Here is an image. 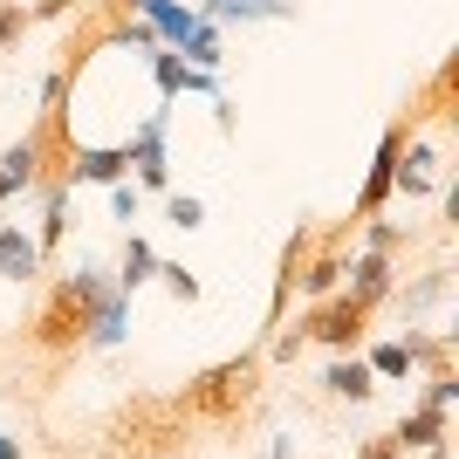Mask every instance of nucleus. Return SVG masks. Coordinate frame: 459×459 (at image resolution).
Returning <instances> with one entry per match:
<instances>
[{"label":"nucleus","instance_id":"nucleus-1","mask_svg":"<svg viewBox=\"0 0 459 459\" xmlns=\"http://www.w3.org/2000/svg\"><path fill=\"white\" fill-rule=\"evenodd\" d=\"M96 302H103V288H96L90 274L62 281V288H56V302L41 308V323H35V343H41V350H76L82 336H90Z\"/></svg>","mask_w":459,"mask_h":459},{"label":"nucleus","instance_id":"nucleus-2","mask_svg":"<svg viewBox=\"0 0 459 459\" xmlns=\"http://www.w3.org/2000/svg\"><path fill=\"white\" fill-rule=\"evenodd\" d=\"M254 377H261V364H254V357H233V364L206 370V377L192 384L186 398H178V411H199V419H227L233 404H247V398H254Z\"/></svg>","mask_w":459,"mask_h":459},{"label":"nucleus","instance_id":"nucleus-3","mask_svg":"<svg viewBox=\"0 0 459 459\" xmlns=\"http://www.w3.org/2000/svg\"><path fill=\"white\" fill-rule=\"evenodd\" d=\"M364 308H370V302H357V295H350V302L316 308V316H308V336H323V343H357V329H364Z\"/></svg>","mask_w":459,"mask_h":459},{"label":"nucleus","instance_id":"nucleus-4","mask_svg":"<svg viewBox=\"0 0 459 459\" xmlns=\"http://www.w3.org/2000/svg\"><path fill=\"white\" fill-rule=\"evenodd\" d=\"M0 274H14V281H35V274H41V247H35V240H21L14 227L0 233Z\"/></svg>","mask_w":459,"mask_h":459},{"label":"nucleus","instance_id":"nucleus-5","mask_svg":"<svg viewBox=\"0 0 459 459\" xmlns=\"http://www.w3.org/2000/svg\"><path fill=\"white\" fill-rule=\"evenodd\" d=\"M391 439H398V446H425V453H432V446L446 439V411H439V404H425L419 419H404L398 432H391Z\"/></svg>","mask_w":459,"mask_h":459},{"label":"nucleus","instance_id":"nucleus-6","mask_svg":"<svg viewBox=\"0 0 459 459\" xmlns=\"http://www.w3.org/2000/svg\"><path fill=\"white\" fill-rule=\"evenodd\" d=\"M329 391H336V398H370V364H357V357H350V364H329Z\"/></svg>","mask_w":459,"mask_h":459},{"label":"nucleus","instance_id":"nucleus-7","mask_svg":"<svg viewBox=\"0 0 459 459\" xmlns=\"http://www.w3.org/2000/svg\"><path fill=\"white\" fill-rule=\"evenodd\" d=\"M391 165H398V131L384 137V152H377V172H370V186H364V212L384 206V192H391Z\"/></svg>","mask_w":459,"mask_h":459},{"label":"nucleus","instance_id":"nucleus-8","mask_svg":"<svg viewBox=\"0 0 459 459\" xmlns=\"http://www.w3.org/2000/svg\"><path fill=\"white\" fill-rule=\"evenodd\" d=\"M411 357H419V343H384L377 357H370V364H377L384 377H404V370H411Z\"/></svg>","mask_w":459,"mask_h":459},{"label":"nucleus","instance_id":"nucleus-9","mask_svg":"<svg viewBox=\"0 0 459 459\" xmlns=\"http://www.w3.org/2000/svg\"><path fill=\"white\" fill-rule=\"evenodd\" d=\"M384 281H391V268H384L377 254H370L364 268H357V302H377V295H384Z\"/></svg>","mask_w":459,"mask_h":459},{"label":"nucleus","instance_id":"nucleus-10","mask_svg":"<svg viewBox=\"0 0 459 459\" xmlns=\"http://www.w3.org/2000/svg\"><path fill=\"white\" fill-rule=\"evenodd\" d=\"M35 178V144H21L14 158H7V172H0V192H14V186H28Z\"/></svg>","mask_w":459,"mask_h":459},{"label":"nucleus","instance_id":"nucleus-11","mask_svg":"<svg viewBox=\"0 0 459 459\" xmlns=\"http://www.w3.org/2000/svg\"><path fill=\"white\" fill-rule=\"evenodd\" d=\"M144 274H152V247H144V240H131V254H124V288H137Z\"/></svg>","mask_w":459,"mask_h":459},{"label":"nucleus","instance_id":"nucleus-12","mask_svg":"<svg viewBox=\"0 0 459 459\" xmlns=\"http://www.w3.org/2000/svg\"><path fill=\"white\" fill-rule=\"evenodd\" d=\"M336 274H343L336 261H316V268H308L302 281H308V295H323V288H336Z\"/></svg>","mask_w":459,"mask_h":459},{"label":"nucleus","instance_id":"nucleus-13","mask_svg":"<svg viewBox=\"0 0 459 459\" xmlns=\"http://www.w3.org/2000/svg\"><path fill=\"white\" fill-rule=\"evenodd\" d=\"M117 165H124L117 152H90V158H82V172H90V178H117Z\"/></svg>","mask_w":459,"mask_h":459},{"label":"nucleus","instance_id":"nucleus-14","mask_svg":"<svg viewBox=\"0 0 459 459\" xmlns=\"http://www.w3.org/2000/svg\"><path fill=\"white\" fill-rule=\"evenodd\" d=\"M158 274H165V281H172V295H186V302H192V295H199V281H192L186 268H158Z\"/></svg>","mask_w":459,"mask_h":459},{"label":"nucleus","instance_id":"nucleus-15","mask_svg":"<svg viewBox=\"0 0 459 459\" xmlns=\"http://www.w3.org/2000/svg\"><path fill=\"white\" fill-rule=\"evenodd\" d=\"M172 227H199V199H172Z\"/></svg>","mask_w":459,"mask_h":459},{"label":"nucleus","instance_id":"nucleus-16","mask_svg":"<svg viewBox=\"0 0 459 459\" xmlns=\"http://www.w3.org/2000/svg\"><path fill=\"white\" fill-rule=\"evenodd\" d=\"M398 453H404L398 439H377V446H364V459H398Z\"/></svg>","mask_w":459,"mask_h":459},{"label":"nucleus","instance_id":"nucleus-17","mask_svg":"<svg viewBox=\"0 0 459 459\" xmlns=\"http://www.w3.org/2000/svg\"><path fill=\"white\" fill-rule=\"evenodd\" d=\"M14 28H21V14H14V7H0V41H14Z\"/></svg>","mask_w":459,"mask_h":459},{"label":"nucleus","instance_id":"nucleus-18","mask_svg":"<svg viewBox=\"0 0 459 459\" xmlns=\"http://www.w3.org/2000/svg\"><path fill=\"white\" fill-rule=\"evenodd\" d=\"M0 459H21V446H14V439H7V432H0Z\"/></svg>","mask_w":459,"mask_h":459}]
</instances>
